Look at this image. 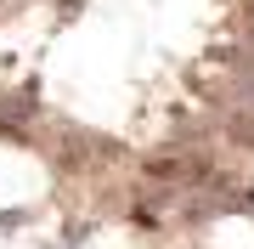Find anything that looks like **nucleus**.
<instances>
[{
	"mask_svg": "<svg viewBox=\"0 0 254 249\" xmlns=\"http://www.w3.org/2000/svg\"><path fill=\"white\" fill-rule=\"evenodd\" d=\"M215 142L226 159H254V108H226L215 113Z\"/></svg>",
	"mask_w": 254,
	"mask_h": 249,
	"instance_id": "f257e3e1",
	"label": "nucleus"
},
{
	"mask_svg": "<svg viewBox=\"0 0 254 249\" xmlns=\"http://www.w3.org/2000/svg\"><path fill=\"white\" fill-rule=\"evenodd\" d=\"M51 249H63V244H51Z\"/></svg>",
	"mask_w": 254,
	"mask_h": 249,
	"instance_id": "7ed1b4c3",
	"label": "nucleus"
},
{
	"mask_svg": "<svg viewBox=\"0 0 254 249\" xmlns=\"http://www.w3.org/2000/svg\"><path fill=\"white\" fill-rule=\"evenodd\" d=\"M34 215H40V210H28V204H23V210H0V232H17V227H34Z\"/></svg>",
	"mask_w": 254,
	"mask_h": 249,
	"instance_id": "f03ea898",
	"label": "nucleus"
}]
</instances>
